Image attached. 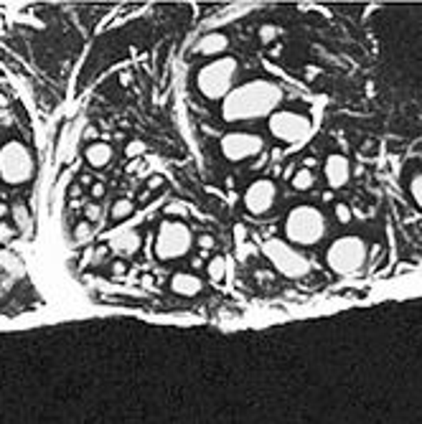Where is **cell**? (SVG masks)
Instances as JSON below:
<instances>
[{
    "label": "cell",
    "mask_w": 422,
    "mask_h": 424,
    "mask_svg": "<svg viewBox=\"0 0 422 424\" xmlns=\"http://www.w3.org/2000/svg\"><path fill=\"white\" fill-rule=\"evenodd\" d=\"M282 100L280 87L270 82H252L245 87H236L234 92L224 97V120L239 122V120H257L262 115H270L272 107H278Z\"/></svg>",
    "instance_id": "6da1fadb"
},
{
    "label": "cell",
    "mask_w": 422,
    "mask_h": 424,
    "mask_svg": "<svg viewBox=\"0 0 422 424\" xmlns=\"http://www.w3.org/2000/svg\"><path fill=\"white\" fill-rule=\"evenodd\" d=\"M13 216H16V224L21 226V229H28V214H25L23 206H16V208H13Z\"/></svg>",
    "instance_id": "44dd1931"
},
{
    "label": "cell",
    "mask_w": 422,
    "mask_h": 424,
    "mask_svg": "<svg viewBox=\"0 0 422 424\" xmlns=\"http://www.w3.org/2000/svg\"><path fill=\"white\" fill-rule=\"evenodd\" d=\"M364 259H366V247L359 236H341L329 249V265L341 275H351L356 269H362Z\"/></svg>",
    "instance_id": "3957f363"
},
{
    "label": "cell",
    "mask_w": 422,
    "mask_h": 424,
    "mask_svg": "<svg viewBox=\"0 0 422 424\" xmlns=\"http://www.w3.org/2000/svg\"><path fill=\"white\" fill-rule=\"evenodd\" d=\"M110 158H112L110 145H102V142H97V145H92V148L87 150V160H89L92 166H104V163H110Z\"/></svg>",
    "instance_id": "9a60e30c"
},
{
    "label": "cell",
    "mask_w": 422,
    "mask_h": 424,
    "mask_svg": "<svg viewBox=\"0 0 422 424\" xmlns=\"http://www.w3.org/2000/svg\"><path fill=\"white\" fill-rule=\"evenodd\" d=\"M270 133L282 142H298L311 133V122L296 112H275L270 117Z\"/></svg>",
    "instance_id": "ba28073f"
},
{
    "label": "cell",
    "mask_w": 422,
    "mask_h": 424,
    "mask_svg": "<svg viewBox=\"0 0 422 424\" xmlns=\"http://www.w3.org/2000/svg\"><path fill=\"white\" fill-rule=\"evenodd\" d=\"M170 287L178 292V295H199V290H201V280L194 275H186V272H181V275L173 277V282H170Z\"/></svg>",
    "instance_id": "7c38bea8"
},
{
    "label": "cell",
    "mask_w": 422,
    "mask_h": 424,
    "mask_svg": "<svg viewBox=\"0 0 422 424\" xmlns=\"http://www.w3.org/2000/svg\"><path fill=\"white\" fill-rule=\"evenodd\" d=\"M0 267L3 269H10V272H18L21 269V259L8 249H0Z\"/></svg>",
    "instance_id": "e0dca14e"
},
{
    "label": "cell",
    "mask_w": 422,
    "mask_h": 424,
    "mask_svg": "<svg viewBox=\"0 0 422 424\" xmlns=\"http://www.w3.org/2000/svg\"><path fill=\"white\" fill-rule=\"evenodd\" d=\"M140 153H143V145H140V142H133V145L127 148V155H140Z\"/></svg>",
    "instance_id": "603a6c76"
},
{
    "label": "cell",
    "mask_w": 422,
    "mask_h": 424,
    "mask_svg": "<svg viewBox=\"0 0 422 424\" xmlns=\"http://www.w3.org/2000/svg\"><path fill=\"white\" fill-rule=\"evenodd\" d=\"M336 216H338V221H348V219H351V211H348L346 206H338Z\"/></svg>",
    "instance_id": "7402d4cb"
},
{
    "label": "cell",
    "mask_w": 422,
    "mask_h": 424,
    "mask_svg": "<svg viewBox=\"0 0 422 424\" xmlns=\"http://www.w3.org/2000/svg\"><path fill=\"white\" fill-rule=\"evenodd\" d=\"M227 49V38L221 34H211V36H206V38H201V41L196 43V54H221V51Z\"/></svg>",
    "instance_id": "4fadbf2b"
},
{
    "label": "cell",
    "mask_w": 422,
    "mask_h": 424,
    "mask_svg": "<svg viewBox=\"0 0 422 424\" xmlns=\"http://www.w3.org/2000/svg\"><path fill=\"white\" fill-rule=\"evenodd\" d=\"M326 178L329 183L336 188V186H344L348 181V160L344 155H331L326 160Z\"/></svg>",
    "instance_id": "8fae6325"
},
{
    "label": "cell",
    "mask_w": 422,
    "mask_h": 424,
    "mask_svg": "<svg viewBox=\"0 0 422 424\" xmlns=\"http://www.w3.org/2000/svg\"><path fill=\"white\" fill-rule=\"evenodd\" d=\"M112 247H115V252H120V254H130V252H135L137 247H140V236H137L135 232H125L122 236H118V239L112 241Z\"/></svg>",
    "instance_id": "5bb4252c"
},
{
    "label": "cell",
    "mask_w": 422,
    "mask_h": 424,
    "mask_svg": "<svg viewBox=\"0 0 422 424\" xmlns=\"http://www.w3.org/2000/svg\"><path fill=\"white\" fill-rule=\"evenodd\" d=\"M410 188H412L414 201H417V203H420V206H422V175H414L412 183H410Z\"/></svg>",
    "instance_id": "ffe728a7"
},
{
    "label": "cell",
    "mask_w": 422,
    "mask_h": 424,
    "mask_svg": "<svg viewBox=\"0 0 422 424\" xmlns=\"http://www.w3.org/2000/svg\"><path fill=\"white\" fill-rule=\"evenodd\" d=\"M272 201H275V186L270 181H257L245 193V203L252 214H265L272 206Z\"/></svg>",
    "instance_id": "30bf717a"
},
{
    "label": "cell",
    "mask_w": 422,
    "mask_h": 424,
    "mask_svg": "<svg viewBox=\"0 0 422 424\" xmlns=\"http://www.w3.org/2000/svg\"><path fill=\"white\" fill-rule=\"evenodd\" d=\"M191 247V232L184 224H163L158 232V241H155V254L161 259H178L184 257Z\"/></svg>",
    "instance_id": "8992f818"
},
{
    "label": "cell",
    "mask_w": 422,
    "mask_h": 424,
    "mask_svg": "<svg viewBox=\"0 0 422 424\" xmlns=\"http://www.w3.org/2000/svg\"><path fill=\"white\" fill-rule=\"evenodd\" d=\"M224 267H227V262L221 257H216V259H211V265H209V275H211V280H221L224 277Z\"/></svg>",
    "instance_id": "ac0fdd59"
},
{
    "label": "cell",
    "mask_w": 422,
    "mask_h": 424,
    "mask_svg": "<svg viewBox=\"0 0 422 424\" xmlns=\"http://www.w3.org/2000/svg\"><path fill=\"white\" fill-rule=\"evenodd\" d=\"M0 216H5V206L3 203H0Z\"/></svg>",
    "instance_id": "d4e9b609"
},
{
    "label": "cell",
    "mask_w": 422,
    "mask_h": 424,
    "mask_svg": "<svg viewBox=\"0 0 422 424\" xmlns=\"http://www.w3.org/2000/svg\"><path fill=\"white\" fill-rule=\"evenodd\" d=\"M285 232L287 239L296 241V244H315L326 232V219L318 208L300 206L287 216Z\"/></svg>",
    "instance_id": "7a4b0ae2"
},
{
    "label": "cell",
    "mask_w": 422,
    "mask_h": 424,
    "mask_svg": "<svg viewBox=\"0 0 422 424\" xmlns=\"http://www.w3.org/2000/svg\"><path fill=\"white\" fill-rule=\"evenodd\" d=\"M313 183H315V178H313V173L308 170V168H303V170H298V173L293 175V186H296V188H300V191H308V188H313Z\"/></svg>",
    "instance_id": "2e32d148"
},
{
    "label": "cell",
    "mask_w": 422,
    "mask_h": 424,
    "mask_svg": "<svg viewBox=\"0 0 422 424\" xmlns=\"http://www.w3.org/2000/svg\"><path fill=\"white\" fill-rule=\"evenodd\" d=\"M260 148H262V140L257 135H249V133H232L221 140V153L229 160L252 158L254 153H260Z\"/></svg>",
    "instance_id": "9c48e42d"
},
{
    "label": "cell",
    "mask_w": 422,
    "mask_h": 424,
    "mask_svg": "<svg viewBox=\"0 0 422 424\" xmlns=\"http://www.w3.org/2000/svg\"><path fill=\"white\" fill-rule=\"evenodd\" d=\"M34 173V160L21 142H8L0 148V175L8 183H23Z\"/></svg>",
    "instance_id": "5b68a950"
},
{
    "label": "cell",
    "mask_w": 422,
    "mask_h": 424,
    "mask_svg": "<svg viewBox=\"0 0 422 424\" xmlns=\"http://www.w3.org/2000/svg\"><path fill=\"white\" fill-rule=\"evenodd\" d=\"M130 211H133V203H130L127 199H122V201H118V203L112 206V216H115V219H125Z\"/></svg>",
    "instance_id": "d6986e66"
},
{
    "label": "cell",
    "mask_w": 422,
    "mask_h": 424,
    "mask_svg": "<svg viewBox=\"0 0 422 424\" xmlns=\"http://www.w3.org/2000/svg\"><path fill=\"white\" fill-rule=\"evenodd\" d=\"M236 71V61L234 58H219L209 67H203L199 71V89L201 94L216 100V97H227L229 87H232V79H234Z\"/></svg>",
    "instance_id": "277c9868"
},
{
    "label": "cell",
    "mask_w": 422,
    "mask_h": 424,
    "mask_svg": "<svg viewBox=\"0 0 422 424\" xmlns=\"http://www.w3.org/2000/svg\"><path fill=\"white\" fill-rule=\"evenodd\" d=\"M278 31L275 28H262V38H270V36H275Z\"/></svg>",
    "instance_id": "cb8c5ba5"
},
{
    "label": "cell",
    "mask_w": 422,
    "mask_h": 424,
    "mask_svg": "<svg viewBox=\"0 0 422 424\" xmlns=\"http://www.w3.org/2000/svg\"><path fill=\"white\" fill-rule=\"evenodd\" d=\"M265 254L272 259V265L278 267L282 275L287 277H303L308 269H311V265H308V259L300 254V252L290 249L287 244H282V241L272 239L265 244Z\"/></svg>",
    "instance_id": "52a82bcc"
}]
</instances>
